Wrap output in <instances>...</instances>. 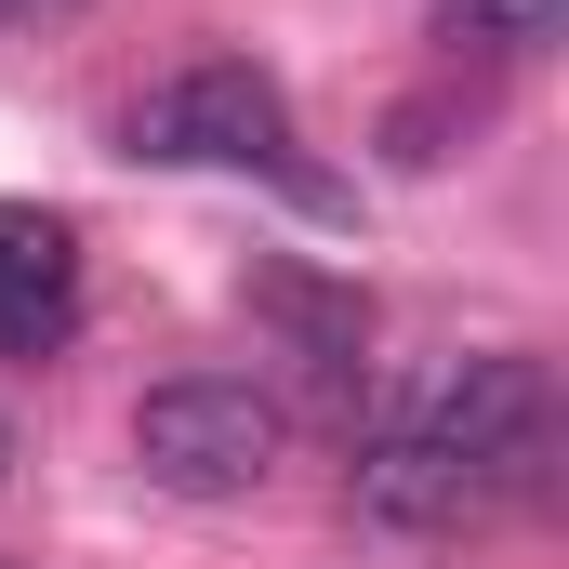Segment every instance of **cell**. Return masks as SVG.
<instances>
[{
    "label": "cell",
    "mask_w": 569,
    "mask_h": 569,
    "mask_svg": "<svg viewBox=\"0 0 569 569\" xmlns=\"http://www.w3.org/2000/svg\"><path fill=\"white\" fill-rule=\"evenodd\" d=\"M279 398L266 385H239V371H186V385H146L133 411V463L159 490H186V503H239V490H266V463H279Z\"/></svg>",
    "instance_id": "cell-1"
},
{
    "label": "cell",
    "mask_w": 569,
    "mask_h": 569,
    "mask_svg": "<svg viewBox=\"0 0 569 569\" xmlns=\"http://www.w3.org/2000/svg\"><path fill=\"white\" fill-rule=\"evenodd\" d=\"M425 425L490 477V503H517V490L557 477V385H543V358H463L425 398Z\"/></svg>",
    "instance_id": "cell-2"
},
{
    "label": "cell",
    "mask_w": 569,
    "mask_h": 569,
    "mask_svg": "<svg viewBox=\"0 0 569 569\" xmlns=\"http://www.w3.org/2000/svg\"><path fill=\"white\" fill-rule=\"evenodd\" d=\"M133 146L146 159H226V172H279L291 159V107L266 67H239V53H212V67H186V80H159L133 107Z\"/></svg>",
    "instance_id": "cell-3"
},
{
    "label": "cell",
    "mask_w": 569,
    "mask_h": 569,
    "mask_svg": "<svg viewBox=\"0 0 569 569\" xmlns=\"http://www.w3.org/2000/svg\"><path fill=\"white\" fill-rule=\"evenodd\" d=\"M358 517H371V530H398V543H450V530H477V517H490V477H477L425 411H398V425L358 450Z\"/></svg>",
    "instance_id": "cell-4"
},
{
    "label": "cell",
    "mask_w": 569,
    "mask_h": 569,
    "mask_svg": "<svg viewBox=\"0 0 569 569\" xmlns=\"http://www.w3.org/2000/svg\"><path fill=\"white\" fill-rule=\"evenodd\" d=\"M67 318H80V252H67V226L27 212V199H0V345L40 358V345H67Z\"/></svg>",
    "instance_id": "cell-5"
},
{
    "label": "cell",
    "mask_w": 569,
    "mask_h": 569,
    "mask_svg": "<svg viewBox=\"0 0 569 569\" xmlns=\"http://www.w3.org/2000/svg\"><path fill=\"white\" fill-rule=\"evenodd\" d=\"M252 305H266V318L291 331V345H305V371L358 385V358H371V305H358V291H318V279H266Z\"/></svg>",
    "instance_id": "cell-6"
},
{
    "label": "cell",
    "mask_w": 569,
    "mask_h": 569,
    "mask_svg": "<svg viewBox=\"0 0 569 569\" xmlns=\"http://www.w3.org/2000/svg\"><path fill=\"white\" fill-rule=\"evenodd\" d=\"M543 27H557V0H477V13H437L450 53H530Z\"/></svg>",
    "instance_id": "cell-7"
},
{
    "label": "cell",
    "mask_w": 569,
    "mask_h": 569,
    "mask_svg": "<svg viewBox=\"0 0 569 569\" xmlns=\"http://www.w3.org/2000/svg\"><path fill=\"white\" fill-rule=\"evenodd\" d=\"M0 569H13V557H0Z\"/></svg>",
    "instance_id": "cell-8"
}]
</instances>
